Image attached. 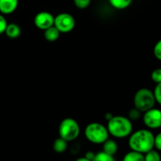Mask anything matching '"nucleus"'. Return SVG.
I'll return each mask as SVG.
<instances>
[{"mask_svg": "<svg viewBox=\"0 0 161 161\" xmlns=\"http://www.w3.org/2000/svg\"><path fill=\"white\" fill-rule=\"evenodd\" d=\"M154 135L147 129H140L129 136L128 146L131 150L146 153L154 148Z\"/></svg>", "mask_w": 161, "mask_h": 161, "instance_id": "obj_1", "label": "nucleus"}, {"mask_svg": "<svg viewBox=\"0 0 161 161\" xmlns=\"http://www.w3.org/2000/svg\"><path fill=\"white\" fill-rule=\"evenodd\" d=\"M108 134L116 138H124L130 136L133 131L132 121L124 116H113L107 124Z\"/></svg>", "mask_w": 161, "mask_h": 161, "instance_id": "obj_2", "label": "nucleus"}, {"mask_svg": "<svg viewBox=\"0 0 161 161\" xmlns=\"http://www.w3.org/2000/svg\"><path fill=\"white\" fill-rule=\"evenodd\" d=\"M84 135L90 142L99 145L103 144L108 139L109 134L105 125L98 122H93L85 127Z\"/></svg>", "mask_w": 161, "mask_h": 161, "instance_id": "obj_3", "label": "nucleus"}, {"mask_svg": "<svg viewBox=\"0 0 161 161\" xmlns=\"http://www.w3.org/2000/svg\"><path fill=\"white\" fill-rule=\"evenodd\" d=\"M134 106L142 113L153 108L156 100L153 92L148 88H141L134 96Z\"/></svg>", "mask_w": 161, "mask_h": 161, "instance_id": "obj_4", "label": "nucleus"}, {"mask_svg": "<svg viewBox=\"0 0 161 161\" xmlns=\"http://www.w3.org/2000/svg\"><path fill=\"white\" fill-rule=\"evenodd\" d=\"M80 125L75 119L72 118H65L60 123L58 127L59 137L68 142L76 139L80 135Z\"/></svg>", "mask_w": 161, "mask_h": 161, "instance_id": "obj_5", "label": "nucleus"}, {"mask_svg": "<svg viewBox=\"0 0 161 161\" xmlns=\"http://www.w3.org/2000/svg\"><path fill=\"white\" fill-rule=\"evenodd\" d=\"M53 26L61 33H69L75 28V17L69 13H61L54 17Z\"/></svg>", "mask_w": 161, "mask_h": 161, "instance_id": "obj_6", "label": "nucleus"}, {"mask_svg": "<svg viewBox=\"0 0 161 161\" xmlns=\"http://www.w3.org/2000/svg\"><path fill=\"white\" fill-rule=\"evenodd\" d=\"M143 122L149 129H158L161 127V110L152 108L145 112L143 115Z\"/></svg>", "mask_w": 161, "mask_h": 161, "instance_id": "obj_7", "label": "nucleus"}, {"mask_svg": "<svg viewBox=\"0 0 161 161\" xmlns=\"http://www.w3.org/2000/svg\"><path fill=\"white\" fill-rule=\"evenodd\" d=\"M54 23V17L47 11H41L34 17V25L40 30H46L53 26Z\"/></svg>", "mask_w": 161, "mask_h": 161, "instance_id": "obj_8", "label": "nucleus"}, {"mask_svg": "<svg viewBox=\"0 0 161 161\" xmlns=\"http://www.w3.org/2000/svg\"><path fill=\"white\" fill-rule=\"evenodd\" d=\"M18 0H0V13L8 15L17 9L18 6Z\"/></svg>", "mask_w": 161, "mask_h": 161, "instance_id": "obj_9", "label": "nucleus"}, {"mask_svg": "<svg viewBox=\"0 0 161 161\" xmlns=\"http://www.w3.org/2000/svg\"><path fill=\"white\" fill-rule=\"evenodd\" d=\"M20 33L21 30L20 26L15 23L8 24L5 31V34L9 39H17L20 36Z\"/></svg>", "mask_w": 161, "mask_h": 161, "instance_id": "obj_10", "label": "nucleus"}, {"mask_svg": "<svg viewBox=\"0 0 161 161\" xmlns=\"http://www.w3.org/2000/svg\"><path fill=\"white\" fill-rule=\"evenodd\" d=\"M102 151L109 155L114 156L118 151V145L114 140L108 139L102 144Z\"/></svg>", "mask_w": 161, "mask_h": 161, "instance_id": "obj_11", "label": "nucleus"}, {"mask_svg": "<svg viewBox=\"0 0 161 161\" xmlns=\"http://www.w3.org/2000/svg\"><path fill=\"white\" fill-rule=\"evenodd\" d=\"M61 32L54 26L50 27L47 29L44 30V38L48 42H55L60 37Z\"/></svg>", "mask_w": 161, "mask_h": 161, "instance_id": "obj_12", "label": "nucleus"}, {"mask_svg": "<svg viewBox=\"0 0 161 161\" xmlns=\"http://www.w3.org/2000/svg\"><path fill=\"white\" fill-rule=\"evenodd\" d=\"M68 148V142L61 138H58L53 142V149L58 153H62L65 152Z\"/></svg>", "mask_w": 161, "mask_h": 161, "instance_id": "obj_13", "label": "nucleus"}, {"mask_svg": "<svg viewBox=\"0 0 161 161\" xmlns=\"http://www.w3.org/2000/svg\"><path fill=\"white\" fill-rule=\"evenodd\" d=\"M122 161H144V154L130 150L124 155Z\"/></svg>", "mask_w": 161, "mask_h": 161, "instance_id": "obj_14", "label": "nucleus"}, {"mask_svg": "<svg viewBox=\"0 0 161 161\" xmlns=\"http://www.w3.org/2000/svg\"><path fill=\"white\" fill-rule=\"evenodd\" d=\"M109 4L116 9H124L130 6L132 0H108Z\"/></svg>", "mask_w": 161, "mask_h": 161, "instance_id": "obj_15", "label": "nucleus"}, {"mask_svg": "<svg viewBox=\"0 0 161 161\" xmlns=\"http://www.w3.org/2000/svg\"><path fill=\"white\" fill-rule=\"evenodd\" d=\"M144 161H161L160 153L153 149L145 153Z\"/></svg>", "mask_w": 161, "mask_h": 161, "instance_id": "obj_16", "label": "nucleus"}, {"mask_svg": "<svg viewBox=\"0 0 161 161\" xmlns=\"http://www.w3.org/2000/svg\"><path fill=\"white\" fill-rule=\"evenodd\" d=\"M92 161H115V159L113 156L109 155L103 151H101L95 153Z\"/></svg>", "mask_w": 161, "mask_h": 161, "instance_id": "obj_17", "label": "nucleus"}, {"mask_svg": "<svg viewBox=\"0 0 161 161\" xmlns=\"http://www.w3.org/2000/svg\"><path fill=\"white\" fill-rule=\"evenodd\" d=\"M74 4L78 9H84L90 6L91 0H73Z\"/></svg>", "mask_w": 161, "mask_h": 161, "instance_id": "obj_18", "label": "nucleus"}, {"mask_svg": "<svg viewBox=\"0 0 161 161\" xmlns=\"http://www.w3.org/2000/svg\"><path fill=\"white\" fill-rule=\"evenodd\" d=\"M142 112L137 109L136 108H133L130 109L128 113V118L130 120H138L140 117H141Z\"/></svg>", "mask_w": 161, "mask_h": 161, "instance_id": "obj_19", "label": "nucleus"}, {"mask_svg": "<svg viewBox=\"0 0 161 161\" xmlns=\"http://www.w3.org/2000/svg\"><path fill=\"white\" fill-rule=\"evenodd\" d=\"M151 79L154 83H161V69H154L151 74Z\"/></svg>", "mask_w": 161, "mask_h": 161, "instance_id": "obj_20", "label": "nucleus"}, {"mask_svg": "<svg viewBox=\"0 0 161 161\" xmlns=\"http://www.w3.org/2000/svg\"><path fill=\"white\" fill-rule=\"evenodd\" d=\"M154 97H155L156 102L161 105V83H157L155 89L153 91Z\"/></svg>", "mask_w": 161, "mask_h": 161, "instance_id": "obj_21", "label": "nucleus"}, {"mask_svg": "<svg viewBox=\"0 0 161 161\" xmlns=\"http://www.w3.org/2000/svg\"><path fill=\"white\" fill-rule=\"evenodd\" d=\"M153 54L157 59L161 61V39H160L154 46Z\"/></svg>", "mask_w": 161, "mask_h": 161, "instance_id": "obj_22", "label": "nucleus"}, {"mask_svg": "<svg viewBox=\"0 0 161 161\" xmlns=\"http://www.w3.org/2000/svg\"><path fill=\"white\" fill-rule=\"evenodd\" d=\"M7 25L8 23L6 19L5 18V17L3 14H0V35L5 33Z\"/></svg>", "mask_w": 161, "mask_h": 161, "instance_id": "obj_23", "label": "nucleus"}, {"mask_svg": "<svg viewBox=\"0 0 161 161\" xmlns=\"http://www.w3.org/2000/svg\"><path fill=\"white\" fill-rule=\"evenodd\" d=\"M154 147L157 150L161 151V132L154 137Z\"/></svg>", "mask_w": 161, "mask_h": 161, "instance_id": "obj_24", "label": "nucleus"}, {"mask_svg": "<svg viewBox=\"0 0 161 161\" xmlns=\"http://www.w3.org/2000/svg\"><path fill=\"white\" fill-rule=\"evenodd\" d=\"M94 156H95V153H94V152H91V151H88V152L86 153V154H85L84 157H86V159H88V160H93V159H94Z\"/></svg>", "mask_w": 161, "mask_h": 161, "instance_id": "obj_25", "label": "nucleus"}, {"mask_svg": "<svg viewBox=\"0 0 161 161\" xmlns=\"http://www.w3.org/2000/svg\"><path fill=\"white\" fill-rule=\"evenodd\" d=\"M75 161H91V160H88V159H86V157H80V158H78L77 160H75Z\"/></svg>", "mask_w": 161, "mask_h": 161, "instance_id": "obj_26", "label": "nucleus"}, {"mask_svg": "<svg viewBox=\"0 0 161 161\" xmlns=\"http://www.w3.org/2000/svg\"><path fill=\"white\" fill-rule=\"evenodd\" d=\"M112 117H113V115H112L111 113H106V114H105V118L107 119V120L110 119Z\"/></svg>", "mask_w": 161, "mask_h": 161, "instance_id": "obj_27", "label": "nucleus"}]
</instances>
